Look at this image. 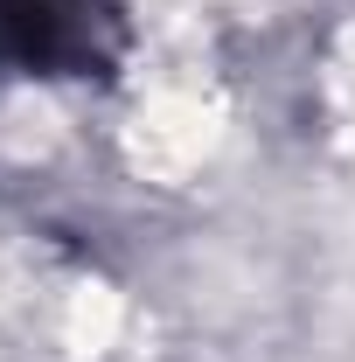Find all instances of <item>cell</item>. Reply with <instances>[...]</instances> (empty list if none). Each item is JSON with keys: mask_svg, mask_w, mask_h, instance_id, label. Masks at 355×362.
Masks as SVG:
<instances>
[{"mask_svg": "<svg viewBox=\"0 0 355 362\" xmlns=\"http://www.w3.org/2000/svg\"><path fill=\"white\" fill-rule=\"evenodd\" d=\"M126 56L119 0H0V70L105 77Z\"/></svg>", "mask_w": 355, "mask_h": 362, "instance_id": "cell-1", "label": "cell"}]
</instances>
